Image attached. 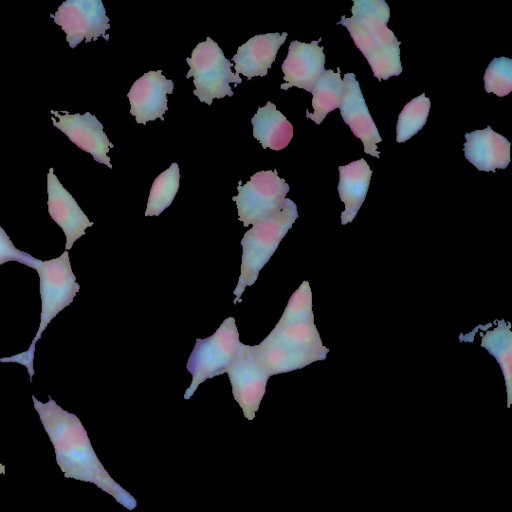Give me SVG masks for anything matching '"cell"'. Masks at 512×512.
Listing matches in <instances>:
<instances>
[{
    "instance_id": "cell-1",
    "label": "cell",
    "mask_w": 512,
    "mask_h": 512,
    "mask_svg": "<svg viewBox=\"0 0 512 512\" xmlns=\"http://www.w3.org/2000/svg\"><path fill=\"white\" fill-rule=\"evenodd\" d=\"M34 408L52 442L56 461L65 477L98 485L112 493V480L98 460L79 418L52 398L47 403L32 396Z\"/></svg>"
},
{
    "instance_id": "cell-2",
    "label": "cell",
    "mask_w": 512,
    "mask_h": 512,
    "mask_svg": "<svg viewBox=\"0 0 512 512\" xmlns=\"http://www.w3.org/2000/svg\"><path fill=\"white\" fill-rule=\"evenodd\" d=\"M29 267L35 269L39 275L41 297L39 328L27 351L11 357L0 358V361L16 362L24 365L28 370L30 381H32L36 342L41 338L51 320L72 303L80 286L76 282L69 253L66 250L59 257L47 261L33 257Z\"/></svg>"
},
{
    "instance_id": "cell-3",
    "label": "cell",
    "mask_w": 512,
    "mask_h": 512,
    "mask_svg": "<svg viewBox=\"0 0 512 512\" xmlns=\"http://www.w3.org/2000/svg\"><path fill=\"white\" fill-rule=\"evenodd\" d=\"M298 217L296 204L287 198L276 213L252 225L242 240L240 276L233 291L234 303L240 301L247 286L255 283L265 264L270 260L280 242Z\"/></svg>"
},
{
    "instance_id": "cell-4",
    "label": "cell",
    "mask_w": 512,
    "mask_h": 512,
    "mask_svg": "<svg viewBox=\"0 0 512 512\" xmlns=\"http://www.w3.org/2000/svg\"><path fill=\"white\" fill-rule=\"evenodd\" d=\"M241 342L234 317L226 318L211 336L197 338L187 361V370L192 375L184 398L189 399L201 383L226 373Z\"/></svg>"
},
{
    "instance_id": "cell-5",
    "label": "cell",
    "mask_w": 512,
    "mask_h": 512,
    "mask_svg": "<svg viewBox=\"0 0 512 512\" xmlns=\"http://www.w3.org/2000/svg\"><path fill=\"white\" fill-rule=\"evenodd\" d=\"M186 62L190 67L186 78H194L193 94L208 105L212 104L214 98L233 96L229 83H242L241 77L231 71L230 60L210 37L193 49Z\"/></svg>"
},
{
    "instance_id": "cell-6",
    "label": "cell",
    "mask_w": 512,
    "mask_h": 512,
    "mask_svg": "<svg viewBox=\"0 0 512 512\" xmlns=\"http://www.w3.org/2000/svg\"><path fill=\"white\" fill-rule=\"evenodd\" d=\"M352 17H341L356 47L368 60L376 54L400 46L392 30L387 27L390 17L388 4L383 0H354Z\"/></svg>"
},
{
    "instance_id": "cell-7",
    "label": "cell",
    "mask_w": 512,
    "mask_h": 512,
    "mask_svg": "<svg viewBox=\"0 0 512 512\" xmlns=\"http://www.w3.org/2000/svg\"><path fill=\"white\" fill-rule=\"evenodd\" d=\"M237 190L232 200L236 202L239 220L248 227L279 211L287 201L289 186L276 170H268L255 173Z\"/></svg>"
},
{
    "instance_id": "cell-8",
    "label": "cell",
    "mask_w": 512,
    "mask_h": 512,
    "mask_svg": "<svg viewBox=\"0 0 512 512\" xmlns=\"http://www.w3.org/2000/svg\"><path fill=\"white\" fill-rule=\"evenodd\" d=\"M55 23L66 33V40L75 48L83 40L91 42L109 36V18L101 0H67L52 15Z\"/></svg>"
},
{
    "instance_id": "cell-9",
    "label": "cell",
    "mask_w": 512,
    "mask_h": 512,
    "mask_svg": "<svg viewBox=\"0 0 512 512\" xmlns=\"http://www.w3.org/2000/svg\"><path fill=\"white\" fill-rule=\"evenodd\" d=\"M234 399L248 419H253L265 394L269 374L255 357L253 347L241 343L226 370Z\"/></svg>"
},
{
    "instance_id": "cell-10",
    "label": "cell",
    "mask_w": 512,
    "mask_h": 512,
    "mask_svg": "<svg viewBox=\"0 0 512 512\" xmlns=\"http://www.w3.org/2000/svg\"><path fill=\"white\" fill-rule=\"evenodd\" d=\"M57 117L52 118L53 125L62 131L76 146L92 155L95 161L112 168L108 152L111 144L103 131V125L90 112L84 114H60L51 111Z\"/></svg>"
},
{
    "instance_id": "cell-11",
    "label": "cell",
    "mask_w": 512,
    "mask_h": 512,
    "mask_svg": "<svg viewBox=\"0 0 512 512\" xmlns=\"http://www.w3.org/2000/svg\"><path fill=\"white\" fill-rule=\"evenodd\" d=\"M343 85V96L339 107L342 119L350 126L352 133L362 141L364 152L379 158L377 144L382 141V138L370 115L355 74L346 73Z\"/></svg>"
},
{
    "instance_id": "cell-12",
    "label": "cell",
    "mask_w": 512,
    "mask_h": 512,
    "mask_svg": "<svg viewBox=\"0 0 512 512\" xmlns=\"http://www.w3.org/2000/svg\"><path fill=\"white\" fill-rule=\"evenodd\" d=\"M322 39L311 43L294 40L290 43L288 54L281 68L285 83L280 88L287 90L293 86L312 91L317 80L325 72V55L319 46Z\"/></svg>"
},
{
    "instance_id": "cell-13",
    "label": "cell",
    "mask_w": 512,
    "mask_h": 512,
    "mask_svg": "<svg viewBox=\"0 0 512 512\" xmlns=\"http://www.w3.org/2000/svg\"><path fill=\"white\" fill-rule=\"evenodd\" d=\"M174 89L171 79H166L161 70L149 71L137 79L127 96L130 101V113L136 122L146 124L159 118L164 121L167 111V95Z\"/></svg>"
},
{
    "instance_id": "cell-14",
    "label": "cell",
    "mask_w": 512,
    "mask_h": 512,
    "mask_svg": "<svg viewBox=\"0 0 512 512\" xmlns=\"http://www.w3.org/2000/svg\"><path fill=\"white\" fill-rule=\"evenodd\" d=\"M48 211L51 218L60 226L66 237L65 249L72 248L85 230L93 225L72 195L60 183L50 168L47 173Z\"/></svg>"
},
{
    "instance_id": "cell-15",
    "label": "cell",
    "mask_w": 512,
    "mask_h": 512,
    "mask_svg": "<svg viewBox=\"0 0 512 512\" xmlns=\"http://www.w3.org/2000/svg\"><path fill=\"white\" fill-rule=\"evenodd\" d=\"M465 158L480 171L505 169L510 163V142L487 126L465 134Z\"/></svg>"
},
{
    "instance_id": "cell-16",
    "label": "cell",
    "mask_w": 512,
    "mask_h": 512,
    "mask_svg": "<svg viewBox=\"0 0 512 512\" xmlns=\"http://www.w3.org/2000/svg\"><path fill=\"white\" fill-rule=\"evenodd\" d=\"M288 33H266L255 35L241 45L232 57L236 75L243 74L250 80L254 76L267 75L275 61L277 52L285 42Z\"/></svg>"
},
{
    "instance_id": "cell-17",
    "label": "cell",
    "mask_w": 512,
    "mask_h": 512,
    "mask_svg": "<svg viewBox=\"0 0 512 512\" xmlns=\"http://www.w3.org/2000/svg\"><path fill=\"white\" fill-rule=\"evenodd\" d=\"M372 170L361 158L339 167L338 192L345 205L341 213V223L351 222L363 204L368 192Z\"/></svg>"
},
{
    "instance_id": "cell-18",
    "label": "cell",
    "mask_w": 512,
    "mask_h": 512,
    "mask_svg": "<svg viewBox=\"0 0 512 512\" xmlns=\"http://www.w3.org/2000/svg\"><path fill=\"white\" fill-rule=\"evenodd\" d=\"M251 123L253 136L264 149L282 150L292 139V124L270 101L265 106L258 108L251 119Z\"/></svg>"
},
{
    "instance_id": "cell-19",
    "label": "cell",
    "mask_w": 512,
    "mask_h": 512,
    "mask_svg": "<svg viewBox=\"0 0 512 512\" xmlns=\"http://www.w3.org/2000/svg\"><path fill=\"white\" fill-rule=\"evenodd\" d=\"M252 347L255 357L269 376L291 372L326 357L320 353L261 342Z\"/></svg>"
},
{
    "instance_id": "cell-20",
    "label": "cell",
    "mask_w": 512,
    "mask_h": 512,
    "mask_svg": "<svg viewBox=\"0 0 512 512\" xmlns=\"http://www.w3.org/2000/svg\"><path fill=\"white\" fill-rule=\"evenodd\" d=\"M261 343L279 345L324 355L328 352L322 345L314 320L299 322L279 329L273 328Z\"/></svg>"
},
{
    "instance_id": "cell-21",
    "label": "cell",
    "mask_w": 512,
    "mask_h": 512,
    "mask_svg": "<svg viewBox=\"0 0 512 512\" xmlns=\"http://www.w3.org/2000/svg\"><path fill=\"white\" fill-rule=\"evenodd\" d=\"M343 80L340 69L337 72L325 70L312 88L313 113L306 112V117L320 124L327 114L340 107L343 96Z\"/></svg>"
},
{
    "instance_id": "cell-22",
    "label": "cell",
    "mask_w": 512,
    "mask_h": 512,
    "mask_svg": "<svg viewBox=\"0 0 512 512\" xmlns=\"http://www.w3.org/2000/svg\"><path fill=\"white\" fill-rule=\"evenodd\" d=\"M485 348L499 363L503 372L508 394V405L512 390V333L510 324L504 320L497 322L496 327L487 331L481 340Z\"/></svg>"
},
{
    "instance_id": "cell-23",
    "label": "cell",
    "mask_w": 512,
    "mask_h": 512,
    "mask_svg": "<svg viewBox=\"0 0 512 512\" xmlns=\"http://www.w3.org/2000/svg\"><path fill=\"white\" fill-rule=\"evenodd\" d=\"M180 181L177 163L162 172L153 182L147 201L145 216H159L174 200Z\"/></svg>"
},
{
    "instance_id": "cell-24",
    "label": "cell",
    "mask_w": 512,
    "mask_h": 512,
    "mask_svg": "<svg viewBox=\"0 0 512 512\" xmlns=\"http://www.w3.org/2000/svg\"><path fill=\"white\" fill-rule=\"evenodd\" d=\"M430 99L423 93L410 100L398 116L396 141L402 143L420 131L427 121Z\"/></svg>"
},
{
    "instance_id": "cell-25",
    "label": "cell",
    "mask_w": 512,
    "mask_h": 512,
    "mask_svg": "<svg viewBox=\"0 0 512 512\" xmlns=\"http://www.w3.org/2000/svg\"><path fill=\"white\" fill-rule=\"evenodd\" d=\"M308 320H314L312 293L309 283L303 281L290 297L281 318L274 328L279 329Z\"/></svg>"
},
{
    "instance_id": "cell-26",
    "label": "cell",
    "mask_w": 512,
    "mask_h": 512,
    "mask_svg": "<svg viewBox=\"0 0 512 512\" xmlns=\"http://www.w3.org/2000/svg\"><path fill=\"white\" fill-rule=\"evenodd\" d=\"M484 88L487 93L499 97L507 96L512 90V60L506 57L494 58L484 74Z\"/></svg>"
},
{
    "instance_id": "cell-27",
    "label": "cell",
    "mask_w": 512,
    "mask_h": 512,
    "mask_svg": "<svg viewBox=\"0 0 512 512\" xmlns=\"http://www.w3.org/2000/svg\"><path fill=\"white\" fill-rule=\"evenodd\" d=\"M33 256L17 249L10 240L7 233L0 227V265L16 261L26 266H30Z\"/></svg>"
},
{
    "instance_id": "cell-28",
    "label": "cell",
    "mask_w": 512,
    "mask_h": 512,
    "mask_svg": "<svg viewBox=\"0 0 512 512\" xmlns=\"http://www.w3.org/2000/svg\"><path fill=\"white\" fill-rule=\"evenodd\" d=\"M5 473V466L0 462V475Z\"/></svg>"
}]
</instances>
